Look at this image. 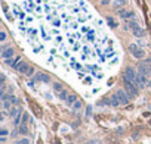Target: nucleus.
Wrapping results in <instances>:
<instances>
[{
    "mask_svg": "<svg viewBox=\"0 0 151 144\" xmlns=\"http://www.w3.org/2000/svg\"><path fill=\"white\" fill-rule=\"evenodd\" d=\"M123 84H124V90H126V93L129 94V97H131V99H135L136 96L139 94V88H138V85H136L135 82L124 81V80H123Z\"/></svg>",
    "mask_w": 151,
    "mask_h": 144,
    "instance_id": "f257e3e1",
    "label": "nucleus"
},
{
    "mask_svg": "<svg viewBox=\"0 0 151 144\" xmlns=\"http://www.w3.org/2000/svg\"><path fill=\"white\" fill-rule=\"evenodd\" d=\"M129 50H131V53H132V56H133L135 59H144V56H145L144 49H142L141 46L135 44V43H132L131 46H129Z\"/></svg>",
    "mask_w": 151,
    "mask_h": 144,
    "instance_id": "f03ea898",
    "label": "nucleus"
},
{
    "mask_svg": "<svg viewBox=\"0 0 151 144\" xmlns=\"http://www.w3.org/2000/svg\"><path fill=\"white\" fill-rule=\"evenodd\" d=\"M136 77H138V72H135L133 68L127 66L123 72V80L124 81H131V82H135L136 81Z\"/></svg>",
    "mask_w": 151,
    "mask_h": 144,
    "instance_id": "7ed1b4c3",
    "label": "nucleus"
},
{
    "mask_svg": "<svg viewBox=\"0 0 151 144\" xmlns=\"http://www.w3.org/2000/svg\"><path fill=\"white\" fill-rule=\"evenodd\" d=\"M138 74H142V75H145V77H150V75H151V60H150V59H147L145 62L139 63V66H138Z\"/></svg>",
    "mask_w": 151,
    "mask_h": 144,
    "instance_id": "20e7f679",
    "label": "nucleus"
},
{
    "mask_svg": "<svg viewBox=\"0 0 151 144\" xmlns=\"http://www.w3.org/2000/svg\"><path fill=\"white\" fill-rule=\"evenodd\" d=\"M129 28L132 30V33H133V35H135V37H144V35H145V31L138 25V22H136L135 19L129 21Z\"/></svg>",
    "mask_w": 151,
    "mask_h": 144,
    "instance_id": "39448f33",
    "label": "nucleus"
},
{
    "mask_svg": "<svg viewBox=\"0 0 151 144\" xmlns=\"http://www.w3.org/2000/svg\"><path fill=\"white\" fill-rule=\"evenodd\" d=\"M116 94H117V97H119V100H120L122 105H127L129 100H131V97H129V94L126 93V90H117Z\"/></svg>",
    "mask_w": 151,
    "mask_h": 144,
    "instance_id": "423d86ee",
    "label": "nucleus"
},
{
    "mask_svg": "<svg viewBox=\"0 0 151 144\" xmlns=\"http://www.w3.org/2000/svg\"><path fill=\"white\" fill-rule=\"evenodd\" d=\"M15 69L18 71V72H21V74H27V71L30 69V66L25 63V62H22V60H21L16 66H15Z\"/></svg>",
    "mask_w": 151,
    "mask_h": 144,
    "instance_id": "0eeeda50",
    "label": "nucleus"
},
{
    "mask_svg": "<svg viewBox=\"0 0 151 144\" xmlns=\"http://www.w3.org/2000/svg\"><path fill=\"white\" fill-rule=\"evenodd\" d=\"M119 16L123 18V19H131V18L135 16V13H133V12H129V10H120V12H119Z\"/></svg>",
    "mask_w": 151,
    "mask_h": 144,
    "instance_id": "6e6552de",
    "label": "nucleus"
},
{
    "mask_svg": "<svg viewBox=\"0 0 151 144\" xmlns=\"http://www.w3.org/2000/svg\"><path fill=\"white\" fill-rule=\"evenodd\" d=\"M12 56H13V49H12V47H8V49L2 50V57L3 59H9Z\"/></svg>",
    "mask_w": 151,
    "mask_h": 144,
    "instance_id": "1a4fd4ad",
    "label": "nucleus"
},
{
    "mask_svg": "<svg viewBox=\"0 0 151 144\" xmlns=\"http://www.w3.org/2000/svg\"><path fill=\"white\" fill-rule=\"evenodd\" d=\"M19 113H22V109L18 107V106H16V107H11V109H9V116H11V118H15V116H18Z\"/></svg>",
    "mask_w": 151,
    "mask_h": 144,
    "instance_id": "9d476101",
    "label": "nucleus"
},
{
    "mask_svg": "<svg viewBox=\"0 0 151 144\" xmlns=\"http://www.w3.org/2000/svg\"><path fill=\"white\" fill-rule=\"evenodd\" d=\"M34 81H43V82H49V77L45 74H37L34 77Z\"/></svg>",
    "mask_w": 151,
    "mask_h": 144,
    "instance_id": "9b49d317",
    "label": "nucleus"
},
{
    "mask_svg": "<svg viewBox=\"0 0 151 144\" xmlns=\"http://www.w3.org/2000/svg\"><path fill=\"white\" fill-rule=\"evenodd\" d=\"M108 103H110L111 106H119V105H122V103H120V100H119V97H117V94H114L113 97H110Z\"/></svg>",
    "mask_w": 151,
    "mask_h": 144,
    "instance_id": "f8f14e48",
    "label": "nucleus"
},
{
    "mask_svg": "<svg viewBox=\"0 0 151 144\" xmlns=\"http://www.w3.org/2000/svg\"><path fill=\"white\" fill-rule=\"evenodd\" d=\"M76 99H77V97H76L74 94H70L68 97H67V100H65V102H67V105H68V106H71V105H74V103H76Z\"/></svg>",
    "mask_w": 151,
    "mask_h": 144,
    "instance_id": "ddd939ff",
    "label": "nucleus"
},
{
    "mask_svg": "<svg viewBox=\"0 0 151 144\" xmlns=\"http://www.w3.org/2000/svg\"><path fill=\"white\" fill-rule=\"evenodd\" d=\"M68 96H70V94H68L65 90L59 91V99H61V100H67V97H68Z\"/></svg>",
    "mask_w": 151,
    "mask_h": 144,
    "instance_id": "4468645a",
    "label": "nucleus"
},
{
    "mask_svg": "<svg viewBox=\"0 0 151 144\" xmlns=\"http://www.w3.org/2000/svg\"><path fill=\"white\" fill-rule=\"evenodd\" d=\"M126 3H127V0H116L114 6H116V8H120V6H123V5H126Z\"/></svg>",
    "mask_w": 151,
    "mask_h": 144,
    "instance_id": "2eb2a0df",
    "label": "nucleus"
},
{
    "mask_svg": "<svg viewBox=\"0 0 151 144\" xmlns=\"http://www.w3.org/2000/svg\"><path fill=\"white\" fill-rule=\"evenodd\" d=\"M18 131H19V134H27V131H28V129H27V125H25V124H21V127H19Z\"/></svg>",
    "mask_w": 151,
    "mask_h": 144,
    "instance_id": "dca6fc26",
    "label": "nucleus"
},
{
    "mask_svg": "<svg viewBox=\"0 0 151 144\" xmlns=\"http://www.w3.org/2000/svg\"><path fill=\"white\" fill-rule=\"evenodd\" d=\"M13 144H30V140H28V138H21V140L15 141Z\"/></svg>",
    "mask_w": 151,
    "mask_h": 144,
    "instance_id": "f3484780",
    "label": "nucleus"
},
{
    "mask_svg": "<svg viewBox=\"0 0 151 144\" xmlns=\"http://www.w3.org/2000/svg\"><path fill=\"white\" fill-rule=\"evenodd\" d=\"M107 22L110 24V27H111V28H116V22L113 21V18H107Z\"/></svg>",
    "mask_w": 151,
    "mask_h": 144,
    "instance_id": "a211bd4d",
    "label": "nucleus"
},
{
    "mask_svg": "<svg viewBox=\"0 0 151 144\" xmlns=\"http://www.w3.org/2000/svg\"><path fill=\"white\" fill-rule=\"evenodd\" d=\"M0 41H6V33L2 31V37H0Z\"/></svg>",
    "mask_w": 151,
    "mask_h": 144,
    "instance_id": "6ab92c4d",
    "label": "nucleus"
},
{
    "mask_svg": "<svg viewBox=\"0 0 151 144\" xmlns=\"http://www.w3.org/2000/svg\"><path fill=\"white\" fill-rule=\"evenodd\" d=\"M33 74H34V68H31V66H30V69L27 71V75H33Z\"/></svg>",
    "mask_w": 151,
    "mask_h": 144,
    "instance_id": "aec40b11",
    "label": "nucleus"
},
{
    "mask_svg": "<svg viewBox=\"0 0 151 144\" xmlns=\"http://www.w3.org/2000/svg\"><path fill=\"white\" fill-rule=\"evenodd\" d=\"M0 134H2V137H6V135H8V129H6V128H3Z\"/></svg>",
    "mask_w": 151,
    "mask_h": 144,
    "instance_id": "412c9836",
    "label": "nucleus"
},
{
    "mask_svg": "<svg viewBox=\"0 0 151 144\" xmlns=\"http://www.w3.org/2000/svg\"><path fill=\"white\" fill-rule=\"evenodd\" d=\"M80 106H81L80 102H76V103H74V109H80Z\"/></svg>",
    "mask_w": 151,
    "mask_h": 144,
    "instance_id": "4be33fe9",
    "label": "nucleus"
},
{
    "mask_svg": "<svg viewBox=\"0 0 151 144\" xmlns=\"http://www.w3.org/2000/svg\"><path fill=\"white\" fill-rule=\"evenodd\" d=\"M55 90H56V91H62V90H61V85H59V84H55Z\"/></svg>",
    "mask_w": 151,
    "mask_h": 144,
    "instance_id": "5701e85b",
    "label": "nucleus"
}]
</instances>
